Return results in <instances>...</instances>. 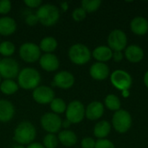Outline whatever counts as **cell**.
I'll use <instances>...</instances> for the list:
<instances>
[{
    "instance_id": "cell-43",
    "label": "cell",
    "mask_w": 148,
    "mask_h": 148,
    "mask_svg": "<svg viewBox=\"0 0 148 148\" xmlns=\"http://www.w3.org/2000/svg\"><path fill=\"white\" fill-rule=\"evenodd\" d=\"M13 148H26L24 147L23 146H22V145H19V144H17V145H16V146H14Z\"/></svg>"
},
{
    "instance_id": "cell-41",
    "label": "cell",
    "mask_w": 148,
    "mask_h": 148,
    "mask_svg": "<svg viewBox=\"0 0 148 148\" xmlns=\"http://www.w3.org/2000/svg\"><path fill=\"white\" fill-rule=\"evenodd\" d=\"M144 82H145V85L147 86V88H148V71L145 74V76H144Z\"/></svg>"
},
{
    "instance_id": "cell-1",
    "label": "cell",
    "mask_w": 148,
    "mask_h": 148,
    "mask_svg": "<svg viewBox=\"0 0 148 148\" xmlns=\"http://www.w3.org/2000/svg\"><path fill=\"white\" fill-rule=\"evenodd\" d=\"M16 78L19 88L25 90H34L39 86L42 79L39 71L30 67L21 69Z\"/></svg>"
},
{
    "instance_id": "cell-5",
    "label": "cell",
    "mask_w": 148,
    "mask_h": 148,
    "mask_svg": "<svg viewBox=\"0 0 148 148\" xmlns=\"http://www.w3.org/2000/svg\"><path fill=\"white\" fill-rule=\"evenodd\" d=\"M20 58L27 63H34L39 61L41 57V49L38 45L34 42L23 43L18 50Z\"/></svg>"
},
{
    "instance_id": "cell-38",
    "label": "cell",
    "mask_w": 148,
    "mask_h": 148,
    "mask_svg": "<svg viewBox=\"0 0 148 148\" xmlns=\"http://www.w3.org/2000/svg\"><path fill=\"white\" fill-rule=\"evenodd\" d=\"M26 148H45L43 147V145H42L41 143L38 142H32L31 144L28 145V147Z\"/></svg>"
},
{
    "instance_id": "cell-17",
    "label": "cell",
    "mask_w": 148,
    "mask_h": 148,
    "mask_svg": "<svg viewBox=\"0 0 148 148\" xmlns=\"http://www.w3.org/2000/svg\"><path fill=\"white\" fill-rule=\"evenodd\" d=\"M16 30V23L14 18L3 16L0 17V35L8 36L15 33Z\"/></svg>"
},
{
    "instance_id": "cell-31",
    "label": "cell",
    "mask_w": 148,
    "mask_h": 148,
    "mask_svg": "<svg viewBox=\"0 0 148 148\" xmlns=\"http://www.w3.org/2000/svg\"><path fill=\"white\" fill-rule=\"evenodd\" d=\"M87 16V12L82 8H76L74 10V11L72 12V17L75 22H82L83 21Z\"/></svg>"
},
{
    "instance_id": "cell-22",
    "label": "cell",
    "mask_w": 148,
    "mask_h": 148,
    "mask_svg": "<svg viewBox=\"0 0 148 148\" xmlns=\"http://www.w3.org/2000/svg\"><path fill=\"white\" fill-rule=\"evenodd\" d=\"M92 56L99 62H104L109 61L112 58L113 51L109 47L98 46L94 49V51L92 53Z\"/></svg>"
},
{
    "instance_id": "cell-29",
    "label": "cell",
    "mask_w": 148,
    "mask_h": 148,
    "mask_svg": "<svg viewBox=\"0 0 148 148\" xmlns=\"http://www.w3.org/2000/svg\"><path fill=\"white\" fill-rule=\"evenodd\" d=\"M101 4V0H83L82 1V8L86 12H94L97 10Z\"/></svg>"
},
{
    "instance_id": "cell-6",
    "label": "cell",
    "mask_w": 148,
    "mask_h": 148,
    "mask_svg": "<svg viewBox=\"0 0 148 148\" xmlns=\"http://www.w3.org/2000/svg\"><path fill=\"white\" fill-rule=\"evenodd\" d=\"M41 126L48 134L59 133L62 127V121L58 114H56L52 112L46 113L41 117Z\"/></svg>"
},
{
    "instance_id": "cell-15",
    "label": "cell",
    "mask_w": 148,
    "mask_h": 148,
    "mask_svg": "<svg viewBox=\"0 0 148 148\" xmlns=\"http://www.w3.org/2000/svg\"><path fill=\"white\" fill-rule=\"evenodd\" d=\"M91 77L97 81L105 80L109 75V68L104 62H95L94 63L89 70Z\"/></svg>"
},
{
    "instance_id": "cell-13",
    "label": "cell",
    "mask_w": 148,
    "mask_h": 148,
    "mask_svg": "<svg viewBox=\"0 0 148 148\" xmlns=\"http://www.w3.org/2000/svg\"><path fill=\"white\" fill-rule=\"evenodd\" d=\"M75 83V76L69 71H60L56 74L53 78L52 86L62 88V89H69Z\"/></svg>"
},
{
    "instance_id": "cell-34",
    "label": "cell",
    "mask_w": 148,
    "mask_h": 148,
    "mask_svg": "<svg viewBox=\"0 0 148 148\" xmlns=\"http://www.w3.org/2000/svg\"><path fill=\"white\" fill-rule=\"evenodd\" d=\"M95 140L91 137H85L82 139L81 142V146L82 148H95Z\"/></svg>"
},
{
    "instance_id": "cell-12",
    "label": "cell",
    "mask_w": 148,
    "mask_h": 148,
    "mask_svg": "<svg viewBox=\"0 0 148 148\" xmlns=\"http://www.w3.org/2000/svg\"><path fill=\"white\" fill-rule=\"evenodd\" d=\"M127 42V36L125 32L121 29L113 30L108 37V46L114 51H122L124 49H126Z\"/></svg>"
},
{
    "instance_id": "cell-21",
    "label": "cell",
    "mask_w": 148,
    "mask_h": 148,
    "mask_svg": "<svg viewBox=\"0 0 148 148\" xmlns=\"http://www.w3.org/2000/svg\"><path fill=\"white\" fill-rule=\"evenodd\" d=\"M58 140L66 147H73L77 142V136L76 134L69 129H64L62 131H60L58 134Z\"/></svg>"
},
{
    "instance_id": "cell-4",
    "label": "cell",
    "mask_w": 148,
    "mask_h": 148,
    "mask_svg": "<svg viewBox=\"0 0 148 148\" xmlns=\"http://www.w3.org/2000/svg\"><path fill=\"white\" fill-rule=\"evenodd\" d=\"M70 61L76 65H84L90 61L91 52L89 49L82 43H75L69 49Z\"/></svg>"
},
{
    "instance_id": "cell-16",
    "label": "cell",
    "mask_w": 148,
    "mask_h": 148,
    "mask_svg": "<svg viewBox=\"0 0 148 148\" xmlns=\"http://www.w3.org/2000/svg\"><path fill=\"white\" fill-rule=\"evenodd\" d=\"M104 113L103 104L100 101H92L85 109V116L90 121H96L100 119Z\"/></svg>"
},
{
    "instance_id": "cell-42",
    "label": "cell",
    "mask_w": 148,
    "mask_h": 148,
    "mask_svg": "<svg viewBox=\"0 0 148 148\" xmlns=\"http://www.w3.org/2000/svg\"><path fill=\"white\" fill-rule=\"evenodd\" d=\"M122 95L125 97V98H127V97H128V95H129V91L128 90H125V91H122Z\"/></svg>"
},
{
    "instance_id": "cell-9",
    "label": "cell",
    "mask_w": 148,
    "mask_h": 148,
    "mask_svg": "<svg viewBox=\"0 0 148 148\" xmlns=\"http://www.w3.org/2000/svg\"><path fill=\"white\" fill-rule=\"evenodd\" d=\"M66 119L72 124L80 123L85 117V108L80 101H71L65 111Z\"/></svg>"
},
{
    "instance_id": "cell-27",
    "label": "cell",
    "mask_w": 148,
    "mask_h": 148,
    "mask_svg": "<svg viewBox=\"0 0 148 148\" xmlns=\"http://www.w3.org/2000/svg\"><path fill=\"white\" fill-rule=\"evenodd\" d=\"M16 50L15 44L10 41H3L0 42V55L6 57H10Z\"/></svg>"
},
{
    "instance_id": "cell-45",
    "label": "cell",
    "mask_w": 148,
    "mask_h": 148,
    "mask_svg": "<svg viewBox=\"0 0 148 148\" xmlns=\"http://www.w3.org/2000/svg\"><path fill=\"white\" fill-rule=\"evenodd\" d=\"M1 61H2V58H1V57H0V62H1Z\"/></svg>"
},
{
    "instance_id": "cell-20",
    "label": "cell",
    "mask_w": 148,
    "mask_h": 148,
    "mask_svg": "<svg viewBox=\"0 0 148 148\" xmlns=\"http://www.w3.org/2000/svg\"><path fill=\"white\" fill-rule=\"evenodd\" d=\"M126 58L130 62H139L144 57V52L142 49L138 45H130L126 49L125 51Z\"/></svg>"
},
{
    "instance_id": "cell-24",
    "label": "cell",
    "mask_w": 148,
    "mask_h": 148,
    "mask_svg": "<svg viewBox=\"0 0 148 148\" xmlns=\"http://www.w3.org/2000/svg\"><path fill=\"white\" fill-rule=\"evenodd\" d=\"M111 131V126L108 121H101L98 122L94 127V134L99 140L106 138Z\"/></svg>"
},
{
    "instance_id": "cell-14",
    "label": "cell",
    "mask_w": 148,
    "mask_h": 148,
    "mask_svg": "<svg viewBox=\"0 0 148 148\" xmlns=\"http://www.w3.org/2000/svg\"><path fill=\"white\" fill-rule=\"evenodd\" d=\"M40 67L46 72H54L59 69L60 62L58 57L53 53H45L39 59Z\"/></svg>"
},
{
    "instance_id": "cell-2",
    "label": "cell",
    "mask_w": 148,
    "mask_h": 148,
    "mask_svg": "<svg viewBox=\"0 0 148 148\" xmlns=\"http://www.w3.org/2000/svg\"><path fill=\"white\" fill-rule=\"evenodd\" d=\"M36 136V130L32 123L29 121H23L19 123L15 131L13 140L19 145L31 144Z\"/></svg>"
},
{
    "instance_id": "cell-23",
    "label": "cell",
    "mask_w": 148,
    "mask_h": 148,
    "mask_svg": "<svg viewBox=\"0 0 148 148\" xmlns=\"http://www.w3.org/2000/svg\"><path fill=\"white\" fill-rule=\"evenodd\" d=\"M38 46H39L41 51H43L44 54L45 53H53L56 49V48L58 46V42L55 37L46 36L41 40Z\"/></svg>"
},
{
    "instance_id": "cell-7",
    "label": "cell",
    "mask_w": 148,
    "mask_h": 148,
    "mask_svg": "<svg viewBox=\"0 0 148 148\" xmlns=\"http://www.w3.org/2000/svg\"><path fill=\"white\" fill-rule=\"evenodd\" d=\"M20 72L18 62L11 58H3L0 62V75L4 80H14Z\"/></svg>"
},
{
    "instance_id": "cell-36",
    "label": "cell",
    "mask_w": 148,
    "mask_h": 148,
    "mask_svg": "<svg viewBox=\"0 0 148 148\" xmlns=\"http://www.w3.org/2000/svg\"><path fill=\"white\" fill-rule=\"evenodd\" d=\"M24 3L26 6L32 9H38L42 5L41 0H24Z\"/></svg>"
},
{
    "instance_id": "cell-11",
    "label": "cell",
    "mask_w": 148,
    "mask_h": 148,
    "mask_svg": "<svg viewBox=\"0 0 148 148\" xmlns=\"http://www.w3.org/2000/svg\"><path fill=\"white\" fill-rule=\"evenodd\" d=\"M55 92L54 90L45 85L38 86L36 88L33 92H32V98L33 100L42 105H46V104H50V102L53 101L55 98Z\"/></svg>"
},
{
    "instance_id": "cell-19",
    "label": "cell",
    "mask_w": 148,
    "mask_h": 148,
    "mask_svg": "<svg viewBox=\"0 0 148 148\" xmlns=\"http://www.w3.org/2000/svg\"><path fill=\"white\" fill-rule=\"evenodd\" d=\"M131 29L138 36L147 34L148 31V21L142 16L134 17L131 22Z\"/></svg>"
},
{
    "instance_id": "cell-25",
    "label": "cell",
    "mask_w": 148,
    "mask_h": 148,
    "mask_svg": "<svg viewBox=\"0 0 148 148\" xmlns=\"http://www.w3.org/2000/svg\"><path fill=\"white\" fill-rule=\"evenodd\" d=\"M19 89L17 82L14 80H4L0 84V91L6 95H12Z\"/></svg>"
},
{
    "instance_id": "cell-40",
    "label": "cell",
    "mask_w": 148,
    "mask_h": 148,
    "mask_svg": "<svg viewBox=\"0 0 148 148\" xmlns=\"http://www.w3.org/2000/svg\"><path fill=\"white\" fill-rule=\"evenodd\" d=\"M61 9L62 11H67L69 9V3L68 2H62L61 3Z\"/></svg>"
},
{
    "instance_id": "cell-8",
    "label": "cell",
    "mask_w": 148,
    "mask_h": 148,
    "mask_svg": "<svg viewBox=\"0 0 148 148\" xmlns=\"http://www.w3.org/2000/svg\"><path fill=\"white\" fill-rule=\"evenodd\" d=\"M113 126L114 129L120 133L124 134L129 130L132 125V117L130 114L123 109H120L116 111L113 116L112 120Z\"/></svg>"
},
{
    "instance_id": "cell-39",
    "label": "cell",
    "mask_w": 148,
    "mask_h": 148,
    "mask_svg": "<svg viewBox=\"0 0 148 148\" xmlns=\"http://www.w3.org/2000/svg\"><path fill=\"white\" fill-rule=\"evenodd\" d=\"M71 124H72V123H71L69 121H68L67 119H65V120L62 121V127H64L65 129H68V128H69V127H70Z\"/></svg>"
},
{
    "instance_id": "cell-3",
    "label": "cell",
    "mask_w": 148,
    "mask_h": 148,
    "mask_svg": "<svg viewBox=\"0 0 148 148\" xmlns=\"http://www.w3.org/2000/svg\"><path fill=\"white\" fill-rule=\"evenodd\" d=\"M36 15L38 18V22L43 26H53L60 18L59 9L52 3L42 4L36 10Z\"/></svg>"
},
{
    "instance_id": "cell-26",
    "label": "cell",
    "mask_w": 148,
    "mask_h": 148,
    "mask_svg": "<svg viewBox=\"0 0 148 148\" xmlns=\"http://www.w3.org/2000/svg\"><path fill=\"white\" fill-rule=\"evenodd\" d=\"M49 105H50V109L52 110V113L56 114L65 113L66 108H67L66 102L62 99L58 98V97H55Z\"/></svg>"
},
{
    "instance_id": "cell-30",
    "label": "cell",
    "mask_w": 148,
    "mask_h": 148,
    "mask_svg": "<svg viewBox=\"0 0 148 148\" xmlns=\"http://www.w3.org/2000/svg\"><path fill=\"white\" fill-rule=\"evenodd\" d=\"M58 138L54 134H47L42 141V145L45 148H56L58 146Z\"/></svg>"
},
{
    "instance_id": "cell-35",
    "label": "cell",
    "mask_w": 148,
    "mask_h": 148,
    "mask_svg": "<svg viewBox=\"0 0 148 148\" xmlns=\"http://www.w3.org/2000/svg\"><path fill=\"white\" fill-rule=\"evenodd\" d=\"M25 23L29 26H34L39 22H38V18L36 14H29L25 17Z\"/></svg>"
},
{
    "instance_id": "cell-37",
    "label": "cell",
    "mask_w": 148,
    "mask_h": 148,
    "mask_svg": "<svg viewBox=\"0 0 148 148\" xmlns=\"http://www.w3.org/2000/svg\"><path fill=\"white\" fill-rule=\"evenodd\" d=\"M112 58L115 61V62H121L123 59V55L121 53V51H114L113 52V56Z\"/></svg>"
},
{
    "instance_id": "cell-44",
    "label": "cell",
    "mask_w": 148,
    "mask_h": 148,
    "mask_svg": "<svg viewBox=\"0 0 148 148\" xmlns=\"http://www.w3.org/2000/svg\"><path fill=\"white\" fill-rule=\"evenodd\" d=\"M1 82H2V77H1V75H0V84H1Z\"/></svg>"
},
{
    "instance_id": "cell-32",
    "label": "cell",
    "mask_w": 148,
    "mask_h": 148,
    "mask_svg": "<svg viewBox=\"0 0 148 148\" xmlns=\"http://www.w3.org/2000/svg\"><path fill=\"white\" fill-rule=\"evenodd\" d=\"M11 10V2L10 0H0V14L6 15Z\"/></svg>"
},
{
    "instance_id": "cell-33",
    "label": "cell",
    "mask_w": 148,
    "mask_h": 148,
    "mask_svg": "<svg viewBox=\"0 0 148 148\" xmlns=\"http://www.w3.org/2000/svg\"><path fill=\"white\" fill-rule=\"evenodd\" d=\"M95 148H115L114 145L108 140L105 139H101L98 140L95 142Z\"/></svg>"
},
{
    "instance_id": "cell-10",
    "label": "cell",
    "mask_w": 148,
    "mask_h": 148,
    "mask_svg": "<svg viewBox=\"0 0 148 148\" xmlns=\"http://www.w3.org/2000/svg\"><path fill=\"white\" fill-rule=\"evenodd\" d=\"M110 80L113 86L121 91L128 90L132 85L131 75L127 72L121 69H118L113 72Z\"/></svg>"
},
{
    "instance_id": "cell-28",
    "label": "cell",
    "mask_w": 148,
    "mask_h": 148,
    "mask_svg": "<svg viewBox=\"0 0 148 148\" xmlns=\"http://www.w3.org/2000/svg\"><path fill=\"white\" fill-rule=\"evenodd\" d=\"M106 107L112 111H118L121 108V101L114 95H108L105 98Z\"/></svg>"
},
{
    "instance_id": "cell-18",
    "label": "cell",
    "mask_w": 148,
    "mask_h": 148,
    "mask_svg": "<svg viewBox=\"0 0 148 148\" xmlns=\"http://www.w3.org/2000/svg\"><path fill=\"white\" fill-rule=\"evenodd\" d=\"M15 114L13 104L7 100H0V122H8Z\"/></svg>"
}]
</instances>
